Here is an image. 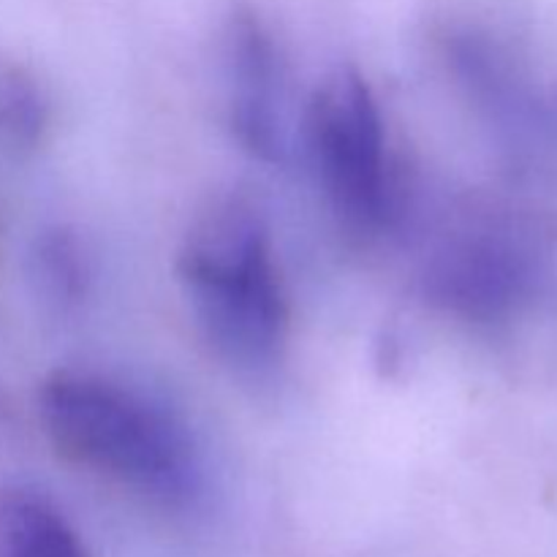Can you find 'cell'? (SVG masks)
<instances>
[{
	"label": "cell",
	"instance_id": "obj_6",
	"mask_svg": "<svg viewBox=\"0 0 557 557\" xmlns=\"http://www.w3.org/2000/svg\"><path fill=\"white\" fill-rule=\"evenodd\" d=\"M0 557H90L63 511L30 487H0Z\"/></svg>",
	"mask_w": 557,
	"mask_h": 557
},
{
	"label": "cell",
	"instance_id": "obj_1",
	"mask_svg": "<svg viewBox=\"0 0 557 557\" xmlns=\"http://www.w3.org/2000/svg\"><path fill=\"white\" fill-rule=\"evenodd\" d=\"M177 277L207 346L234 373L267 381L283 368L292 308L270 226L245 196H218L190 221Z\"/></svg>",
	"mask_w": 557,
	"mask_h": 557
},
{
	"label": "cell",
	"instance_id": "obj_2",
	"mask_svg": "<svg viewBox=\"0 0 557 557\" xmlns=\"http://www.w3.org/2000/svg\"><path fill=\"white\" fill-rule=\"evenodd\" d=\"M36 406L44 435L65 460L172 509L199 498L201 462L188 430L139 392L87 370H54Z\"/></svg>",
	"mask_w": 557,
	"mask_h": 557
},
{
	"label": "cell",
	"instance_id": "obj_8",
	"mask_svg": "<svg viewBox=\"0 0 557 557\" xmlns=\"http://www.w3.org/2000/svg\"><path fill=\"white\" fill-rule=\"evenodd\" d=\"M30 281L36 294L58 310H69L87 294L90 264L69 228L44 232L30 250Z\"/></svg>",
	"mask_w": 557,
	"mask_h": 557
},
{
	"label": "cell",
	"instance_id": "obj_4",
	"mask_svg": "<svg viewBox=\"0 0 557 557\" xmlns=\"http://www.w3.org/2000/svg\"><path fill=\"white\" fill-rule=\"evenodd\" d=\"M542 281L536 239L515 226H487L446 243L430 259L424 288L455 319L500 324L536 297Z\"/></svg>",
	"mask_w": 557,
	"mask_h": 557
},
{
	"label": "cell",
	"instance_id": "obj_5",
	"mask_svg": "<svg viewBox=\"0 0 557 557\" xmlns=\"http://www.w3.org/2000/svg\"><path fill=\"white\" fill-rule=\"evenodd\" d=\"M223 87L234 139L261 161L286 156V65L259 9L245 0L223 22Z\"/></svg>",
	"mask_w": 557,
	"mask_h": 557
},
{
	"label": "cell",
	"instance_id": "obj_3",
	"mask_svg": "<svg viewBox=\"0 0 557 557\" xmlns=\"http://www.w3.org/2000/svg\"><path fill=\"white\" fill-rule=\"evenodd\" d=\"M305 139L337 215L354 228L384 226L395 199L384 117L354 65H337L319 82L305 112Z\"/></svg>",
	"mask_w": 557,
	"mask_h": 557
},
{
	"label": "cell",
	"instance_id": "obj_9",
	"mask_svg": "<svg viewBox=\"0 0 557 557\" xmlns=\"http://www.w3.org/2000/svg\"><path fill=\"white\" fill-rule=\"evenodd\" d=\"M555 109H557V98H555Z\"/></svg>",
	"mask_w": 557,
	"mask_h": 557
},
{
	"label": "cell",
	"instance_id": "obj_7",
	"mask_svg": "<svg viewBox=\"0 0 557 557\" xmlns=\"http://www.w3.org/2000/svg\"><path fill=\"white\" fill-rule=\"evenodd\" d=\"M49 128V101L41 82L20 63L0 60V147L27 156Z\"/></svg>",
	"mask_w": 557,
	"mask_h": 557
}]
</instances>
